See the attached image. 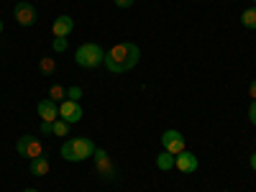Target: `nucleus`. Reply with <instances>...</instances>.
<instances>
[{
    "mask_svg": "<svg viewBox=\"0 0 256 192\" xmlns=\"http://www.w3.org/2000/svg\"><path fill=\"white\" fill-rule=\"evenodd\" d=\"M16 152L24 159H38L44 156V144H41V138H34V136H20L16 144Z\"/></svg>",
    "mask_w": 256,
    "mask_h": 192,
    "instance_id": "4",
    "label": "nucleus"
},
{
    "mask_svg": "<svg viewBox=\"0 0 256 192\" xmlns=\"http://www.w3.org/2000/svg\"><path fill=\"white\" fill-rule=\"evenodd\" d=\"M49 100H54V102H64L67 100V88H62V84H52L49 88Z\"/></svg>",
    "mask_w": 256,
    "mask_h": 192,
    "instance_id": "16",
    "label": "nucleus"
},
{
    "mask_svg": "<svg viewBox=\"0 0 256 192\" xmlns=\"http://www.w3.org/2000/svg\"><path fill=\"white\" fill-rule=\"evenodd\" d=\"M113 3H116L118 8H131V6L136 3V0H113Z\"/></svg>",
    "mask_w": 256,
    "mask_h": 192,
    "instance_id": "22",
    "label": "nucleus"
},
{
    "mask_svg": "<svg viewBox=\"0 0 256 192\" xmlns=\"http://www.w3.org/2000/svg\"><path fill=\"white\" fill-rule=\"evenodd\" d=\"M13 16H16V20L20 26H34L36 24V8L31 6V3H26V0H20V3L13 8Z\"/></svg>",
    "mask_w": 256,
    "mask_h": 192,
    "instance_id": "8",
    "label": "nucleus"
},
{
    "mask_svg": "<svg viewBox=\"0 0 256 192\" xmlns=\"http://www.w3.org/2000/svg\"><path fill=\"white\" fill-rule=\"evenodd\" d=\"M254 6H256V0H254Z\"/></svg>",
    "mask_w": 256,
    "mask_h": 192,
    "instance_id": "27",
    "label": "nucleus"
},
{
    "mask_svg": "<svg viewBox=\"0 0 256 192\" xmlns=\"http://www.w3.org/2000/svg\"><path fill=\"white\" fill-rule=\"evenodd\" d=\"M162 144H164V152H169V154H182L184 148H187V141H184V136L180 134V131H174V128H169V131H164L162 134Z\"/></svg>",
    "mask_w": 256,
    "mask_h": 192,
    "instance_id": "5",
    "label": "nucleus"
},
{
    "mask_svg": "<svg viewBox=\"0 0 256 192\" xmlns=\"http://www.w3.org/2000/svg\"><path fill=\"white\" fill-rule=\"evenodd\" d=\"M92 159H95V169H98V174H100L102 180H116V166H113L110 156L105 154L102 148H95Z\"/></svg>",
    "mask_w": 256,
    "mask_h": 192,
    "instance_id": "6",
    "label": "nucleus"
},
{
    "mask_svg": "<svg viewBox=\"0 0 256 192\" xmlns=\"http://www.w3.org/2000/svg\"><path fill=\"white\" fill-rule=\"evenodd\" d=\"M67 131H70V123H67V120H62V118H59V120H54V131H52L54 136L64 138V136H67Z\"/></svg>",
    "mask_w": 256,
    "mask_h": 192,
    "instance_id": "18",
    "label": "nucleus"
},
{
    "mask_svg": "<svg viewBox=\"0 0 256 192\" xmlns=\"http://www.w3.org/2000/svg\"><path fill=\"white\" fill-rule=\"evenodd\" d=\"M251 169H254V172H256V152L251 154Z\"/></svg>",
    "mask_w": 256,
    "mask_h": 192,
    "instance_id": "24",
    "label": "nucleus"
},
{
    "mask_svg": "<svg viewBox=\"0 0 256 192\" xmlns=\"http://www.w3.org/2000/svg\"><path fill=\"white\" fill-rule=\"evenodd\" d=\"M95 144L92 138L88 136H82V138H70V141H64L62 144V156L67 159V162H84V159H90L95 154Z\"/></svg>",
    "mask_w": 256,
    "mask_h": 192,
    "instance_id": "2",
    "label": "nucleus"
},
{
    "mask_svg": "<svg viewBox=\"0 0 256 192\" xmlns=\"http://www.w3.org/2000/svg\"><path fill=\"white\" fill-rule=\"evenodd\" d=\"M24 192H38V190H34V187H28V190H24Z\"/></svg>",
    "mask_w": 256,
    "mask_h": 192,
    "instance_id": "25",
    "label": "nucleus"
},
{
    "mask_svg": "<svg viewBox=\"0 0 256 192\" xmlns=\"http://www.w3.org/2000/svg\"><path fill=\"white\" fill-rule=\"evenodd\" d=\"M248 120L256 126V100H251V105H248Z\"/></svg>",
    "mask_w": 256,
    "mask_h": 192,
    "instance_id": "20",
    "label": "nucleus"
},
{
    "mask_svg": "<svg viewBox=\"0 0 256 192\" xmlns=\"http://www.w3.org/2000/svg\"><path fill=\"white\" fill-rule=\"evenodd\" d=\"M74 62L80 64L82 70H95L105 62V49L100 44H82L74 52Z\"/></svg>",
    "mask_w": 256,
    "mask_h": 192,
    "instance_id": "3",
    "label": "nucleus"
},
{
    "mask_svg": "<svg viewBox=\"0 0 256 192\" xmlns=\"http://www.w3.org/2000/svg\"><path fill=\"white\" fill-rule=\"evenodd\" d=\"M241 24H244L246 28L256 31V6H251V8H246V10L241 13Z\"/></svg>",
    "mask_w": 256,
    "mask_h": 192,
    "instance_id": "13",
    "label": "nucleus"
},
{
    "mask_svg": "<svg viewBox=\"0 0 256 192\" xmlns=\"http://www.w3.org/2000/svg\"><path fill=\"white\" fill-rule=\"evenodd\" d=\"M72 28H74L72 16H56L54 26H52V34H54V36H70V34H72Z\"/></svg>",
    "mask_w": 256,
    "mask_h": 192,
    "instance_id": "11",
    "label": "nucleus"
},
{
    "mask_svg": "<svg viewBox=\"0 0 256 192\" xmlns=\"http://www.w3.org/2000/svg\"><path fill=\"white\" fill-rule=\"evenodd\" d=\"M54 131V123H46V120H41V134H44V136H49Z\"/></svg>",
    "mask_w": 256,
    "mask_h": 192,
    "instance_id": "21",
    "label": "nucleus"
},
{
    "mask_svg": "<svg viewBox=\"0 0 256 192\" xmlns=\"http://www.w3.org/2000/svg\"><path fill=\"white\" fill-rule=\"evenodd\" d=\"M141 59V49L136 44H131V41H120V44L110 46L108 52H105V67H108V72L113 74H123V72H131L136 64Z\"/></svg>",
    "mask_w": 256,
    "mask_h": 192,
    "instance_id": "1",
    "label": "nucleus"
},
{
    "mask_svg": "<svg viewBox=\"0 0 256 192\" xmlns=\"http://www.w3.org/2000/svg\"><path fill=\"white\" fill-rule=\"evenodd\" d=\"M226 192H230V190H226Z\"/></svg>",
    "mask_w": 256,
    "mask_h": 192,
    "instance_id": "28",
    "label": "nucleus"
},
{
    "mask_svg": "<svg viewBox=\"0 0 256 192\" xmlns=\"http://www.w3.org/2000/svg\"><path fill=\"white\" fill-rule=\"evenodd\" d=\"M156 166L162 169V172H169V169H174V154H169V152L159 154V156H156Z\"/></svg>",
    "mask_w": 256,
    "mask_h": 192,
    "instance_id": "14",
    "label": "nucleus"
},
{
    "mask_svg": "<svg viewBox=\"0 0 256 192\" xmlns=\"http://www.w3.org/2000/svg\"><path fill=\"white\" fill-rule=\"evenodd\" d=\"M0 34H3V20H0Z\"/></svg>",
    "mask_w": 256,
    "mask_h": 192,
    "instance_id": "26",
    "label": "nucleus"
},
{
    "mask_svg": "<svg viewBox=\"0 0 256 192\" xmlns=\"http://www.w3.org/2000/svg\"><path fill=\"white\" fill-rule=\"evenodd\" d=\"M82 116H84V110H82V105L77 102V100H64L62 105H59V118L62 120H67V123H77V120H82Z\"/></svg>",
    "mask_w": 256,
    "mask_h": 192,
    "instance_id": "7",
    "label": "nucleus"
},
{
    "mask_svg": "<svg viewBox=\"0 0 256 192\" xmlns=\"http://www.w3.org/2000/svg\"><path fill=\"white\" fill-rule=\"evenodd\" d=\"M174 169H180L182 174H192V172H198V156L192 154V152H184L174 156Z\"/></svg>",
    "mask_w": 256,
    "mask_h": 192,
    "instance_id": "9",
    "label": "nucleus"
},
{
    "mask_svg": "<svg viewBox=\"0 0 256 192\" xmlns=\"http://www.w3.org/2000/svg\"><path fill=\"white\" fill-rule=\"evenodd\" d=\"M36 110H38V116L44 118L46 123H54V120H59V105H56L54 100H49V98H46V100H41Z\"/></svg>",
    "mask_w": 256,
    "mask_h": 192,
    "instance_id": "10",
    "label": "nucleus"
},
{
    "mask_svg": "<svg viewBox=\"0 0 256 192\" xmlns=\"http://www.w3.org/2000/svg\"><path fill=\"white\" fill-rule=\"evenodd\" d=\"M38 70L44 72L46 77H52V74L56 72V62H54V56H44V59H41V62H38Z\"/></svg>",
    "mask_w": 256,
    "mask_h": 192,
    "instance_id": "15",
    "label": "nucleus"
},
{
    "mask_svg": "<svg viewBox=\"0 0 256 192\" xmlns=\"http://www.w3.org/2000/svg\"><path fill=\"white\" fill-rule=\"evenodd\" d=\"M67 98L80 102V98H82V90H80V88H67Z\"/></svg>",
    "mask_w": 256,
    "mask_h": 192,
    "instance_id": "19",
    "label": "nucleus"
},
{
    "mask_svg": "<svg viewBox=\"0 0 256 192\" xmlns=\"http://www.w3.org/2000/svg\"><path fill=\"white\" fill-rule=\"evenodd\" d=\"M67 46H70V38H67V36H54V41H52V49H54L56 54L67 52Z\"/></svg>",
    "mask_w": 256,
    "mask_h": 192,
    "instance_id": "17",
    "label": "nucleus"
},
{
    "mask_svg": "<svg viewBox=\"0 0 256 192\" xmlns=\"http://www.w3.org/2000/svg\"><path fill=\"white\" fill-rule=\"evenodd\" d=\"M49 169H52V164H49V159H44V156L31 159V164H28V172H31L34 177H46Z\"/></svg>",
    "mask_w": 256,
    "mask_h": 192,
    "instance_id": "12",
    "label": "nucleus"
},
{
    "mask_svg": "<svg viewBox=\"0 0 256 192\" xmlns=\"http://www.w3.org/2000/svg\"><path fill=\"white\" fill-rule=\"evenodd\" d=\"M248 95H251V98H254V100H256V80H254V82H251V84H248Z\"/></svg>",
    "mask_w": 256,
    "mask_h": 192,
    "instance_id": "23",
    "label": "nucleus"
}]
</instances>
